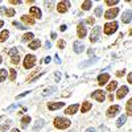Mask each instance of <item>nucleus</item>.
<instances>
[{
	"label": "nucleus",
	"instance_id": "f257e3e1",
	"mask_svg": "<svg viewBox=\"0 0 132 132\" xmlns=\"http://www.w3.org/2000/svg\"><path fill=\"white\" fill-rule=\"evenodd\" d=\"M53 124H54V127H56L57 129H66V128H69V127L71 126V122H70L68 118L57 116L56 119H54Z\"/></svg>",
	"mask_w": 132,
	"mask_h": 132
},
{
	"label": "nucleus",
	"instance_id": "f03ea898",
	"mask_svg": "<svg viewBox=\"0 0 132 132\" xmlns=\"http://www.w3.org/2000/svg\"><path fill=\"white\" fill-rule=\"evenodd\" d=\"M118 27H119V24L116 23V21H110V23H106V24H104L103 32L106 33L107 36L114 35V33L116 32V29H118Z\"/></svg>",
	"mask_w": 132,
	"mask_h": 132
},
{
	"label": "nucleus",
	"instance_id": "7ed1b4c3",
	"mask_svg": "<svg viewBox=\"0 0 132 132\" xmlns=\"http://www.w3.org/2000/svg\"><path fill=\"white\" fill-rule=\"evenodd\" d=\"M36 61H37L36 56H33V54H27L25 58H24L23 65H24V68H25L27 70H29V69H32L33 66L36 65Z\"/></svg>",
	"mask_w": 132,
	"mask_h": 132
},
{
	"label": "nucleus",
	"instance_id": "20e7f679",
	"mask_svg": "<svg viewBox=\"0 0 132 132\" xmlns=\"http://www.w3.org/2000/svg\"><path fill=\"white\" fill-rule=\"evenodd\" d=\"M7 53L11 56V61H12L13 65H19L20 62V53H19V49L17 48H12V49H7Z\"/></svg>",
	"mask_w": 132,
	"mask_h": 132
},
{
	"label": "nucleus",
	"instance_id": "39448f33",
	"mask_svg": "<svg viewBox=\"0 0 132 132\" xmlns=\"http://www.w3.org/2000/svg\"><path fill=\"white\" fill-rule=\"evenodd\" d=\"M101 32H102V28L101 27H94L93 29H91V33H90V41L93 42V44H95L98 40H99V36H101Z\"/></svg>",
	"mask_w": 132,
	"mask_h": 132
},
{
	"label": "nucleus",
	"instance_id": "423d86ee",
	"mask_svg": "<svg viewBox=\"0 0 132 132\" xmlns=\"http://www.w3.org/2000/svg\"><path fill=\"white\" fill-rule=\"evenodd\" d=\"M91 98L93 99H96L99 103H103L104 99H106V94H104L103 90H95V91L91 93Z\"/></svg>",
	"mask_w": 132,
	"mask_h": 132
},
{
	"label": "nucleus",
	"instance_id": "0eeeda50",
	"mask_svg": "<svg viewBox=\"0 0 132 132\" xmlns=\"http://www.w3.org/2000/svg\"><path fill=\"white\" fill-rule=\"evenodd\" d=\"M119 111H120V106L112 104V106L108 107V110L106 111V115H107V118H114V116H116L119 114Z\"/></svg>",
	"mask_w": 132,
	"mask_h": 132
},
{
	"label": "nucleus",
	"instance_id": "6e6552de",
	"mask_svg": "<svg viewBox=\"0 0 132 132\" xmlns=\"http://www.w3.org/2000/svg\"><path fill=\"white\" fill-rule=\"evenodd\" d=\"M119 15V8H110L104 12V19L107 20H112Z\"/></svg>",
	"mask_w": 132,
	"mask_h": 132
},
{
	"label": "nucleus",
	"instance_id": "1a4fd4ad",
	"mask_svg": "<svg viewBox=\"0 0 132 132\" xmlns=\"http://www.w3.org/2000/svg\"><path fill=\"white\" fill-rule=\"evenodd\" d=\"M70 8V2H60L57 5V11L58 13H66Z\"/></svg>",
	"mask_w": 132,
	"mask_h": 132
},
{
	"label": "nucleus",
	"instance_id": "9d476101",
	"mask_svg": "<svg viewBox=\"0 0 132 132\" xmlns=\"http://www.w3.org/2000/svg\"><path fill=\"white\" fill-rule=\"evenodd\" d=\"M86 35H87V30L85 28V24L79 23L78 25H77V36H78V38H85Z\"/></svg>",
	"mask_w": 132,
	"mask_h": 132
},
{
	"label": "nucleus",
	"instance_id": "9b49d317",
	"mask_svg": "<svg viewBox=\"0 0 132 132\" xmlns=\"http://www.w3.org/2000/svg\"><path fill=\"white\" fill-rule=\"evenodd\" d=\"M73 50H74V53H77V54L82 53V52L85 50V45H83V42H82V41H79V40L74 41V44H73Z\"/></svg>",
	"mask_w": 132,
	"mask_h": 132
},
{
	"label": "nucleus",
	"instance_id": "f8f14e48",
	"mask_svg": "<svg viewBox=\"0 0 132 132\" xmlns=\"http://www.w3.org/2000/svg\"><path fill=\"white\" fill-rule=\"evenodd\" d=\"M62 107H65V103H63V102H50V103H48V108L50 110V111L61 110Z\"/></svg>",
	"mask_w": 132,
	"mask_h": 132
},
{
	"label": "nucleus",
	"instance_id": "ddd939ff",
	"mask_svg": "<svg viewBox=\"0 0 132 132\" xmlns=\"http://www.w3.org/2000/svg\"><path fill=\"white\" fill-rule=\"evenodd\" d=\"M128 93H129V89H128L127 86H122V87H119L118 94H116V99H123Z\"/></svg>",
	"mask_w": 132,
	"mask_h": 132
},
{
	"label": "nucleus",
	"instance_id": "4468645a",
	"mask_svg": "<svg viewBox=\"0 0 132 132\" xmlns=\"http://www.w3.org/2000/svg\"><path fill=\"white\" fill-rule=\"evenodd\" d=\"M29 13H30L29 16H33L35 19H41V16H42V12L38 7H32L29 9Z\"/></svg>",
	"mask_w": 132,
	"mask_h": 132
},
{
	"label": "nucleus",
	"instance_id": "2eb2a0df",
	"mask_svg": "<svg viewBox=\"0 0 132 132\" xmlns=\"http://www.w3.org/2000/svg\"><path fill=\"white\" fill-rule=\"evenodd\" d=\"M108 81H110V74H107V73L101 74V75L98 77V85H99V86H104V85H107Z\"/></svg>",
	"mask_w": 132,
	"mask_h": 132
},
{
	"label": "nucleus",
	"instance_id": "dca6fc26",
	"mask_svg": "<svg viewBox=\"0 0 132 132\" xmlns=\"http://www.w3.org/2000/svg\"><path fill=\"white\" fill-rule=\"evenodd\" d=\"M131 19H132V11L131 9L124 11V13L122 15V21H123L124 24H129L131 23Z\"/></svg>",
	"mask_w": 132,
	"mask_h": 132
},
{
	"label": "nucleus",
	"instance_id": "f3484780",
	"mask_svg": "<svg viewBox=\"0 0 132 132\" xmlns=\"http://www.w3.org/2000/svg\"><path fill=\"white\" fill-rule=\"evenodd\" d=\"M98 61H99V58H98V57H93V58H90V60H87L86 62L79 63V68H81V69H85V68H87V66H91V65L96 63Z\"/></svg>",
	"mask_w": 132,
	"mask_h": 132
},
{
	"label": "nucleus",
	"instance_id": "a211bd4d",
	"mask_svg": "<svg viewBox=\"0 0 132 132\" xmlns=\"http://www.w3.org/2000/svg\"><path fill=\"white\" fill-rule=\"evenodd\" d=\"M78 108H79V104L74 103V104L69 106L68 108L65 110V114H66V115H74V114H75L77 111H78Z\"/></svg>",
	"mask_w": 132,
	"mask_h": 132
},
{
	"label": "nucleus",
	"instance_id": "6ab92c4d",
	"mask_svg": "<svg viewBox=\"0 0 132 132\" xmlns=\"http://www.w3.org/2000/svg\"><path fill=\"white\" fill-rule=\"evenodd\" d=\"M0 12H3L5 16H8V17H13L15 16V9L13 8H5V7H0Z\"/></svg>",
	"mask_w": 132,
	"mask_h": 132
},
{
	"label": "nucleus",
	"instance_id": "aec40b11",
	"mask_svg": "<svg viewBox=\"0 0 132 132\" xmlns=\"http://www.w3.org/2000/svg\"><path fill=\"white\" fill-rule=\"evenodd\" d=\"M21 21L25 23V24H29V25L35 24V19H33L32 16H29V15H23V16H21Z\"/></svg>",
	"mask_w": 132,
	"mask_h": 132
},
{
	"label": "nucleus",
	"instance_id": "412c9836",
	"mask_svg": "<svg viewBox=\"0 0 132 132\" xmlns=\"http://www.w3.org/2000/svg\"><path fill=\"white\" fill-rule=\"evenodd\" d=\"M91 107H93V104H91L90 102L85 101V102L82 103V107H81V112H82V114H86L87 111H90V110H91Z\"/></svg>",
	"mask_w": 132,
	"mask_h": 132
},
{
	"label": "nucleus",
	"instance_id": "4be33fe9",
	"mask_svg": "<svg viewBox=\"0 0 132 132\" xmlns=\"http://www.w3.org/2000/svg\"><path fill=\"white\" fill-rule=\"evenodd\" d=\"M44 124H45V120L44 119H37L35 122V126H33V131H40L44 127Z\"/></svg>",
	"mask_w": 132,
	"mask_h": 132
},
{
	"label": "nucleus",
	"instance_id": "5701e85b",
	"mask_svg": "<svg viewBox=\"0 0 132 132\" xmlns=\"http://www.w3.org/2000/svg\"><path fill=\"white\" fill-rule=\"evenodd\" d=\"M33 37H35V35H33L32 32H27L23 35V37H21V41L23 42H30L33 40Z\"/></svg>",
	"mask_w": 132,
	"mask_h": 132
},
{
	"label": "nucleus",
	"instance_id": "b1692460",
	"mask_svg": "<svg viewBox=\"0 0 132 132\" xmlns=\"http://www.w3.org/2000/svg\"><path fill=\"white\" fill-rule=\"evenodd\" d=\"M41 46V41L40 40H32L30 42H29V48L32 49V50H36V49H38Z\"/></svg>",
	"mask_w": 132,
	"mask_h": 132
},
{
	"label": "nucleus",
	"instance_id": "393cba45",
	"mask_svg": "<svg viewBox=\"0 0 132 132\" xmlns=\"http://www.w3.org/2000/svg\"><path fill=\"white\" fill-rule=\"evenodd\" d=\"M116 89H118V82H116V81H112V82H110V83L107 85V91H110V93L115 91Z\"/></svg>",
	"mask_w": 132,
	"mask_h": 132
},
{
	"label": "nucleus",
	"instance_id": "a878e982",
	"mask_svg": "<svg viewBox=\"0 0 132 132\" xmlns=\"http://www.w3.org/2000/svg\"><path fill=\"white\" fill-rule=\"evenodd\" d=\"M127 122V115H122L118 120H116V127L120 128V127H123V124Z\"/></svg>",
	"mask_w": 132,
	"mask_h": 132
},
{
	"label": "nucleus",
	"instance_id": "bb28decb",
	"mask_svg": "<svg viewBox=\"0 0 132 132\" xmlns=\"http://www.w3.org/2000/svg\"><path fill=\"white\" fill-rule=\"evenodd\" d=\"M29 123H30V116L29 115H25V116L21 118V127H23V128H27V126Z\"/></svg>",
	"mask_w": 132,
	"mask_h": 132
},
{
	"label": "nucleus",
	"instance_id": "cd10ccee",
	"mask_svg": "<svg viewBox=\"0 0 132 132\" xmlns=\"http://www.w3.org/2000/svg\"><path fill=\"white\" fill-rule=\"evenodd\" d=\"M56 91H57V87H56V86L49 87V89H46V90L42 91V96H48V95H50V94H53V93H56Z\"/></svg>",
	"mask_w": 132,
	"mask_h": 132
},
{
	"label": "nucleus",
	"instance_id": "c85d7f7f",
	"mask_svg": "<svg viewBox=\"0 0 132 132\" xmlns=\"http://www.w3.org/2000/svg\"><path fill=\"white\" fill-rule=\"evenodd\" d=\"M8 36H9V32L7 29L0 32V42H4L5 40H8Z\"/></svg>",
	"mask_w": 132,
	"mask_h": 132
},
{
	"label": "nucleus",
	"instance_id": "c756f323",
	"mask_svg": "<svg viewBox=\"0 0 132 132\" xmlns=\"http://www.w3.org/2000/svg\"><path fill=\"white\" fill-rule=\"evenodd\" d=\"M91 7H93V2H91V0H86V2L82 3V9L83 11H89Z\"/></svg>",
	"mask_w": 132,
	"mask_h": 132
},
{
	"label": "nucleus",
	"instance_id": "7c9ffc66",
	"mask_svg": "<svg viewBox=\"0 0 132 132\" xmlns=\"http://www.w3.org/2000/svg\"><path fill=\"white\" fill-rule=\"evenodd\" d=\"M131 107H132V99H129V101L127 102V104H126V111H127V116H129V115H132V110H131Z\"/></svg>",
	"mask_w": 132,
	"mask_h": 132
},
{
	"label": "nucleus",
	"instance_id": "2f4dec72",
	"mask_svg": "<svg viewBox=\"0 0 132 132\" xmlns=\"http://www.w3.org/2000/svg\"><path fill=\"white\" fill-rule=\"evenodd\" d=\"M16 75H17V71L15 69H9V81H15L16 79Z\"/></svg>",
	"mask_w": 132,
	"mask_h": 132
},
{
	"label": "nucleus",
	"instance_id": "473e14b6",
	"mask_svg": "<svg viewBox=\"0 0 132 132\" xmlns=\"http://www.w3.org/2000/svg\"><path fill=\"white\" fill-rule=\"evenodd\" d=\"M8 77V71L5 69H2L0 70V82H4V79Z\"/></svg>",
	"mask_w": 132,
	"mask_h": 132
},
{
	"label": "nucleus",
	"instance_id": "72a5a7b5",
	"mask_svg": "<svg viewBox=\"0 0 132 132\" xmlns=\"http://www.w3.org/2000/svg\"><path fill=\"white\" fill-rule=\"evenodd\" d=\"M102 15H103V8L102 7H96L95 8V16L96 17H101Z\"/></svg>",
	"mask_w": 132,
	"mask_h": 132
},
{
	"label": "nucleus",
	"instance_id": "f704fd0d",
	"mask_svg": "<svg viewBox=\"0 0 132 132\" xmlns=\"http://www.w3.org/2000/svg\"><path fill=\"white\" fill-rule=\"evenodd\" d=\"M106 5H108V7H114V5H116L119 2H118V0H106Z\"/></svg>",
	"mask_w": 132,
	"mask_h": 132
},
{
	"label": "nucleus",
	"instance_id": "c9c22d12",
	"mask_svg": "<svg viewBox=\"0 0 132 132\" xmlns=\"http://www.w3.org/2000/svg\"><path fill=\"white\" fill-rule=\"evenodd\" d=\"M13 25H15L16 28L21 29V30H25V29H27V27H25V25H23V24H20L19 21H13Z\"/></svg>",
	"mask_w": 132,
	"mask_h": 132
},
{
	"label": "nucleus",
	"instance_id": "e433bc0d",
	"mask_svg": "<svg viewBox=\"0 0 132 132\" xmlns=\"http://www.w3.org/2000/svg\"><path fill=\"white\" fill-rule=\"evenodd\" d=\"M57 46H58L60 49H63V48L66 46V44H65V41H63V40H60V41L57 42Z\"/></svg>",
	"mask_w": 132,
	"mask_h": 132
},
{
	"label": "nucleus",
	"instance_id": "4c0bfd02",
	"mask_svg": "<svg viewBox=\"0 0 132 132\" xmlns=\"http://www.w3.org/2000/svg\"><path fill=\"white\" fill-rule=\"evenodd\" d=\"M94 23H95V19H93V17H87V19H86V24L93 25Z\"/></svg>",
	"mask_w": 132,
	"mask_h": 132
},
{
	"label": "nucleus",
	"instance_id": "58836bf2",
	"mask_svg": "<svg viewBox=\"0 0 132 132\" xmlns=\"http://www.w3.org/2000/svg\"><path fill=\"white\" fill-rule=\"evenodd\" d=\"M8 128H9V124H8V123L0 126V131H8Z\"/></svg>",
	"mask_w": 132,
	"mask_h": 132
},
{
	"label": "nucleus",
	"instance_id": "ea45409f",
	"mask_svg": "<svg viewBox=\"0 0 132 132\" xmlns=\"http://www.w3.org/2000/svg\"><path fill=\"white\" fill-rule=\"evenodd\" d=\"M29 93H32V91L29 90V91H25V93H23V94H20V95H17V96H16V99H20V98H24V96H25V95H28Z\"/></svg>",
	"mask_w": 132,
	"mask_h": 132
},
{
	"label": "nucleus",
	"instance_id": "a19ab883",
	"mask_svg": "<svg viewBox=\"0 0 132 132\" xmlns=\"http://www.w3.org/2000/svg\"><path fill=\"white\" fill-rule=\"evenodd\" d=\"M9 4H13V5L21 4V0H9Z\"/></svg>",
	"mask_w": 132,
	"mask_h": 132
},
{
	"label": "nucleus",
	"instance_id": "79ce46f5",
	"mask_svg": "<svg viewBox=\"0 0 132 132\" xmlns=\"http://www.w3.org/2000/svg\"><path fill=\"white\" fill-rule=\"evenodd\" d=\"M60 81H61V73L56 71V82H60Z\"/></svg>",
	"mask_w": 132,
	"mask_h": 132
},
{
	"label": "nucleus",
	"instance_id": "37998d69",
	"mask_svg": "<svg viewBox=\"0 0 132 132\" xmlns=\"http://www.w3.org/2000/svg\"><path fill=\"white\" fill-rule=\"evenodd\" d=\"M126 74V70H119V71H116V75L118 77H123Z\"/></svg>",
	"mask_w": 132,
	"mask_h": 132
},
{
	"label": "nucleus",
	"instance_id": "c03bdc74",
	"mask_svg": "<svg viewBox=\"0 0 132 132\" xmlns=\"http://www.w3.org/2000/svg\"><path fill=\"white\" fill-rule=\"evenodd\" d=\"M17 107V104H12L11 107H8V112H11V111H13V110Z\"/></svg>",
	"mask_w": 132,
	"mask_h": 132
},
{
	"label": "nucleus",
	"instance_id": "a18cd8bd",
	"mask_svg": "<svg viewBox=\"0 0 132 132\" xmlns=\"http://www.w3.org/2000/svg\"><path fill=\"white\" fill-rule=\"evenodd\" d=\"M127 81H128V83H132V74H131V73H129L128 77H127Z\"/></svg>",
	"mask_w": 132,
	"mask_h": 132
},
{
	"label": "nucleus",
	"instance_id": "49530a36",
	"mask_svg": "<svg viewBox=\"0 0 132 132\" xmlns=\"http://www.w3.org/2000/svg\"><path fill=\"white\" fill-rule=\"evenodd\" d=\"M85 132H96V129H95V128H93V127H90V128H87Z\"/></svg>",
	"mask_w": 132,
	"mask_h": 132
},
{
	"label": "nucleus",
	"instance_id": "de8ad7c7",
	"mask_svg": "<svg viewBox=\"0 0 132 132\" xmlns=\"http://www.w3.org/2000/svg\"><path fill=\"white\" fill-rule=\"evenodd\" d=\"M54 60H56L57 63H61V60H60V57H58V54H56V56H54Z\"/></svg>",
	"mask_w": 132,
	"mask_h": 132
},
{
	"label": "nucleus",
	"instance_id": "09e8293b",
	"mask_svg": "<svg viewBox=\"0 0 132 132\" xmlns=\"http://www.w3.org/2000/svg\"><path fill=\"white\" fill-rule=\"evenodd\" d=\"M94 49H89V50H87V54H89V56H93V54H94Z\"/></svg>",
	"mask_w": 132,
	"mask_h": 132
},
{
	"label": "nucleus",
	"instance_id": "8fccbe9b",
	"mask_svg": "<svg viewBox=\"0 0 132 132\" xmlns=\"http://www.w3.org/2000/svg\"><path fill=\"white\" fill-rule=\"evenodd\" d=\"M52 61V58L50 57H45V60H44V62H45V63H49Z\"/></svg>",
	"mask_w": 132,
	"mask_h": 132
},
{
	"label": "nucleus",
	"instance_id": "3c124183",
	"mask_svg": "<svg viewBox=\"0 0 132 132\" xmlns=\"http://www.w3.org/2000/svg\"><path fill=\"white\" fill-rule=\"evenodd\" d=\"M66 30V25L63 24V25H61V32H65Z\"/></svg>",
	"mask_w": 132,
	"mask_h": 132
},
{
	"label": "nucleus",
	"instance_id": "603ef678",
	"mask_svg": "<svg viewBox=\"0 0 132 132\" xmlns=\"http://www.w3.org/2000/svg\"><path fill=\"white\" fill-rule=\"evenodd\" d=\"M50 46H52V44H50V42L48 41V42H46V45H45V48H46V49H49Z\"/></svg>",
	"mask_w": 132,
	"mask_h": 132
},
{
	"label": "nucleus",
	"instance_id": "864d4df0",
	"mask_svg": "<svg viewBox=\"0 0 132 132\" xmlns=\"http://www.w3.org/2000/svg\"><path fill=\"white\" fill-rule=\"evenodd\" d=\"M11 132H20V129H19V128H13V129L11 131Z\"/></svg>",
	"mask_w": 132,
	"mask_h": 132
},
{
	"label": "nucleus",
	"instance_id": "5fc2aeb1",
	"mask_svg": "<svg viewBox=\"0 0 132 132\" xmlns=\"http://www.w3.org/2000/svg\"><path fill=\"white\" fill-rule=\"evenodd\" d=\"M108 99H110V101L112 102V101H114V95H110V96H108Z\"/></svg>",
	"mask_w": 132,
	"mask_h": 132
},
{
	"label": "nucleus",
	"instance_id": "6e6d98bb",
	"mask_svg": "<svg viewBox=\"0 0 132 132\" xmlns=\"http://www.w3.org/2000/svg\"><path fill=\"white\" fill-rule=\"evenodd\" d=\"M3 25H4V21H3V20H0V28H2Z\"/></svg>",
	"mask_w": 132,
	"mask_h": 132
},
{
	"label": "nucleus",
	"instance_id": "4d7b16f0",
	"mask_svg": "<svg viewBox=\"0 0 132 132\" xmlns=\"http://www.w3.org/2000/svg\"><path fill=\"white\" fill-rule=\"evenodd\" d=\"M2 62H3V57H2V56H0V63H2Z\"/></svg>",
	"mask_w": 132,
	"mask_h": 132
}]
</instances>
